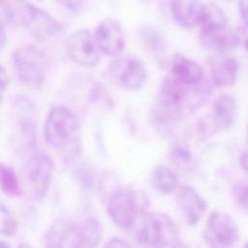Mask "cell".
Here are the masks:
<instances>
[{
    "label": "cell",
    "mask_w": 248,
    "mask_h": 248,
    "mask_svg": "<svg viewBox=\"0 0 248 248\" xmlns=\"http://www.w3.org/2000/svg\"><path fill=\"white\" fill-rule=\"evenodd\" d=\"M17 248H33L30 244H28V243H26V242H21L18 246H17Z\"/></svg>",
    "instance_id": "cell-35"
},
{
    "label": "cell",
    "mask_w": 248,
    "mask_h": 248,
    "mask_svg": "<svg viewBox=\"0 0 248 248\" xmlns=\"http://www.w3.org/2000/svg\"><path fill=\"white\" fill-rule=\"evenodd\" d=\"M146 198L131 187H123L113 191L107 203V213L111 222L121 231L127 232L135 228Z\"/></svg>",
    "instance_id": "cell-5"
},
{
    "label": "cell",
    "mask_w": 248,
    "mask_h": 248,
    "mask_svg": "<svg viewBox=\"0 0 248 248\" xmlns=\"http://www.w3.org/2000/svg\"><path fill=\"white\" fill-rule=\"evenodd\" d=\"M104 248H134V247L131 244H129L127 241L119 237H111L106 242Z\"/></svg>",
    "instance_id": "cell-27"
},
{
    "label": "cell",
    "mask_w": 248,
    "mask_h": 248,
    "mask_svg": "<svg viewBox=\"0 0 248 248\" xmlns=\"http://www.w3.org/2000/svg\"><path fill=\"white\" fill-rule=\"evenodd\" d=\"M68 56L77 64L93 68L100 62V53L94 34L86 29H80L68 36L65 42Z\"/></svg>",
    "instance_id": "cell-11"
},
{
    "label": "cell",
    "mask_w": 248,
    "mask_h": 248,
    "mask_svg": "<svg viewBox=\"0 0 248 248\" xmlns=\"http://www.w3.org/2000/svg\"><path fill=\"white\" fill-rule=\"evenodd\" d=\"M12 59L17 77L25 85L39 88L44 84L46 60L42 50L32 45L21 46L14 51Z\"/></svg>",
    "instance_id": "cell-7"
},
{
    "label": "cell",
    "mask_w": 248,
    "mask_h": 248,
    "mask_svg": "<svg viewBox=\"0 0 248 248\" xmlns=\"http://www.w3.org/2000/svg\"><path fill=\"white\" fill-rule=\"evenodd\" d=\"M103 236L99 220L92 216L59 217L46 232L45 248H98Z\"/></svg>",
    "instance_id": "cell-2"
},
{
    "label": "cell",
    "mask_w": 248,
    "mask_h": 248,
    "mask_svg": "<svg viewBox=\"0 0 248 248\" xmlns=\"http://www.w3.org/2000/svg\"><path fill=\"white\" fill-rule=\"evenodd\" d=\"M243 248H248V241H246V243L244 244V247Z\"/></svg>",
    "instance_id": "cell-37"
},
{
    "label": "cell",
    "mask_w": 248,
    "mask_h": 248,
    "mask_svg": "<svg viewBox=\"0 0 248 248\" xmlns=\"http://www.w3.org/2000/svg\"><path fill=\"white\" fill-rule=\"evenodd\" d=\"M140 36L146 51L158 61H162L167 51V41L162 33L152 27H143Z\"/></svg>",
    "instance_id": "cell-21"
},
{
    "label": "cell",
    "mask_w": 248,
    "mask_h": 248,
    "mask_svg": "<svg viewBox=\"0 0 248 248\" xmlns=\"http://www.w3.org/2000/svg\"><path fill=\"white\" fill-rule=\"evenodd\" d=\"M94 38L101 52L109 56L119 55L125 46L123 28L113 18L102 20L94 31Z\"/></svg>",
    "instance_id": "cell-12"
},
{
    "label": "cell",
    "mask_w": 248,
    "mask_h": 248,
    "mask_svg": "<svg viewBox=\"0 0 248 248\" xmlns=\"http://www.w3.org/2000/svg\"><path fill=\"white\" fill-rule=\"evenodd\" d=\"M135 239L144 248H168L180 240V232L168 214L149 212L140 222Z\"/></svg>",
    "instance_id": "cell-4"
},
{
    "label": "cell",
    "mask_w": 248,
    "mask_h": 248,
    "mask_svg": "<svg viewBox=\"0 0 248 248\" xmlns=\"http://www.w3.org/2000/svg\"><path fill=\"white\" fill-rule=\"evenodd\" d=\"M0 248H12V246H11V244L8 241L2 239L0 241Z\"/></svg>",
    "instance_id": "cell-33"
},
{
    "label": "cell",
    "mask_w": 248,
    "mask_h": 248,
    "mask_svg": "<svg viewBox=\"0 0 248 248\" xmlns=\"http://www.w3.org/2000/svg\"><path fill=\"white\" fill-rule=\"evenodd\" d=\"M143 1H151V0H143Z\"/></svg>",
    "instance_id": "cell-39"
},
{
    "label": "cell",
    "mask_w": 248,
    "mask_h": 248,
    "mask_svg": "<svg viewBox=\"0 0 248 248\" xmlns=\"http://www.w3.org/2000/svg\"><path fill=\"white\" fill-rule=\"evenodd\" d=\"M0 215H1V233L5 236L11 237L16 234L19 228V223L15 215L10 211L9 207L6 206L4 202L0 205Z\"/></svg>",
    "instance_id": "cell-26"
},
{
    "label": "cell",
    "mask_w": 248,
    "mask_h": 248,
    "mask_svg": "<svg viewBox=\"0 0 248 248\" xmlns=\"http://www.w3.org/2000/svg\"><path fill=\"white\" fill-rule=\"evenodd\" d=\"M16 144L27 153L36 148L37 127L32 118L23 117L16 124Z\"/></svg>",
    "instance_id": "cell-22"
},
{
    "label": "cell",
    "mask_w": 248,
    "mask_h": 248,
    "mask_svg": "<svg viewBox=\"0 0 248 248\" xmlns=\"http://www.w3.org/2000/svg\"><path fill=\"white\" fill-rule=\"evenodd\" d=\"M226 1H230V0H226Z\"/></svg>",
    "instance_id": "cell-40"
},
{
    "label": "cell",
    "mask_w": 248,
    "mask_h": 248,
    "mask_svg": "<svg viewBox=\"0 0 248 248\" xmlns=\"http://www.w3.org/2000/svg\"><path fill=\"white\" fill-rule=\"evenodd\" d=\"M171 76L186 85H197L204 80V72L202 66L182 55L175 54L170 62Z\"/></svg>",
    "instance_id": "cell-15"
},
{
    "label": "cell",
    "mask_w": 248,
    "mask_h": 248,
    "mask_svg": "<svg viewBox=\"0 0 248 248\" xmlns=\"http://www.w3.org/2000/svg\"><path fill=\"white\" fill-rule=\"evenodd\" d=\"M200 30H213L228 26V17L225 11L216 3H202L200 19Z\"/></svg>",
    "instance_id": "cell-20"
},
{
    "label": "cell",
    "mask_w": 248,
    "mask_h": 248,
    "mask_svg": "<svg viewBox=\"0 0 248 248\" xmlns=\"http://www.w3.org/2000/svg\"><path fill=\"white\" fill-rule=\"evenodd\" d=\"M107 72L115 85L130 91L140 89L147 79V71L142 61L131 55L120 56L111 61Z\"/></svg>",
    "instance_id": "cell-9"
},
{
    "label": "cell",
    "mask_w": 248,
    "mask_h": 248,
    "mask_svg": "<svg viewBox=\"0 0 248 248\" xmlns=\"http://www.w3.org/2000/svg\"><path fill=\"white\" fill-rule=\"evenodd\" d=\"M46 142L63 159L73 161L82 151L79 124L76 114L64 105L53 106L44 124Z\"/></svg>",
    "instance_id": "cell-3"
},
{
    "label": "cell",
    "mask_w": 248,
    "mask_h": 248,
    "mask_svg": "<svg viewBox=\"0 0 248 248\" xmlns=\"http://www.w3.org/2000/svg\"><path fill=\"white\" fill-rule=\"evenodd\" d=\"M238 12L243 24L248 29V0H238Z\"/></svg>",
    "instance_id": "cell-28"
},
{
    "label": "cell",
    "mask_w": 248,
    "mask_h": 248,
    "mask_svg": "<svg viewBox=\"0 0 248 248\" xmlns=\"http://www.w3.org/2000/svg\"><path fill=\"white\" fill-rule=\"evenodd\" d=\"M1 176V190L2 192L11 198H17L21 194V187L19 179L15 170L4 163L1 164L0 168Z\"/></svg>",
    "instance_id": "cell-23"
},
{
    "label": "cell",
    "mask_w": 248,
    "mask_h": 248,
    "mask_svg": "<svg viewBox=\"0 0 248 248\" xmlns=\"http://www.w3.org/2000/svg\"><path fill=\"white\" fill-rule=\"evenodd\" d=\"M247 138H248V130H247Z\"/></svg>",
    "instance_id": "cell-38"
},
{
    "label": "cell",
    "mask_w": 248,
    "mask_h": 248,
    "mask_svg": "<svg viewBox=\"0 0 248 248\" xmlns=\"http://www.w3.org/2000/svg\"><path fill=\"white\" fill-rule=\"evenodd\" d=\"M231 197L235 206L248 214V180L236 181L232 186Z\"/></svg>",
    "instance_id": "cell-25"
},
{
    "label": "cell",
    "mask_w": 248,
    "mask_h": 248,
    "mask_svg": "<svg viewBox=\"0 0 248 248\" xmlns=\"http://www.w3.org/2000/svg\"><path fill=\"white\" fill-rule=\"evenodd\" d=\"M152 184L157 192L170 195L178 190L179 178L176 171L167 165H158L152 171Z\"/></svg>",
    "instance_id": "cell-19"
},
{
    "label": "cell",
    "mask_w": 248,
    "mask_h": 248,
    "mask_svg": "<svg viewBox=\"0 0 248 248\" xmlns=\"http://www.w3.org/2000/svg\"><path fill=\"white\" fill-rule=\"evenodd\" d=\"M169 158L171 163L181 170H188L193 164V155L189 148L182 144L172 145L169 151Z\"/></svg>",
    "instance_id": "cell-24"
},
{
    "label": "cell",
    "mask_w": 248,
    "mask_h": 248,
    "mask_svg": "<svg viewBox=\"0 0 248 248\" xmlns=\"http://www.w3.org/2000/svg\"><path fill=\"white\" fill-rule=\"evenodd\" d=\"M177 207L188 226L200 223L207 209L205 199L190 185H183L176 191Z\"/></svg>",
    "instance_id": "cell-13"
},
{
    "label": "cell",
    "mask_w": 248,
    "mask_h": 248,
    "mask_svg": "<svg viewBox=\"0 0 248 248\" xmlns=\"http://www.w3.org/2000/svg\"><path fill=\"white\" fill-rule=\"evenodd\" d=\"M244 47H245V49H246V51H247V53H248V37H247L246 40L244 41Z\"/></svg>",
    "instance_id": "cell-36"
},
{
    "label": "cell",
    "mask_w": 248,
    "mask_h": 248,
    "mask_svg": "<svg viewBox=\"0 0 248 248\" xmlns=\"http://www.w3.org/2000/svg\"><path fill=\"white\" fill-rule=\"evenodd\" d=\"M205 79L197 85H186L171 75L165 78L159 87L157 107L153 112L155 125L164 131L171 129L175 122L187 113L199 109L210 96Z\"/></svg>",
    "instance_id": "cell-1"
},
{
    "label": "cell",
    "mask_w": 248,
    "mask_h": 248,
    "mask_svg": "<svg viewBox=\"0 0 248 248\" xmlns=\"http://www.w3.org/2000/svg\"><path fill=\"white\" fill-rule=\"evenodd\" d=\"M202 238L208 248H231L239 239V228L230 214L214 210L205 221Z\"/></svg>",
    "instance_id": "cell-8"
},
{
    "label": "cell",
    "mask_w": 248,
    "mask_h": 248,
    "mask_svg": "<svg viewBox=\"0 0 248 248\" xmlns=\"http://www.w3.org/2000/svg\"><path fill=\"white\" fill-rule=\"evenodd\" d=\"M202 3L200 0H170V9L175 22L185 29L199 25Z\"/></svg>",
    "instance_id": "cell-17"
},
{
    "label": "cell",
    "mask_w": 248,
    "mask_h": 248,
    "mask_svg": "<svg viewBox=\"0 0 248 248\" xmlns=\"http://www.w3.org/2000/svg\"><path fill=\"white\" fill-rule=\"evenodd\" d=\"M53 174L50 156L41 149L28 152L24 163V176L27 187L37 202H42L48 194Z\"/></svg>",
    "instance_id": "cell-6"
},
{
    "label": "cell",
    "mask_w": 248,
    "mask_h": 248,
    "mask_svg": "<svg viewBox=\"0 0 248 248\" xmlns=\"http://www.w3.org/2000/svg\"><path fill=\"white\" fill-rule=\"evenodd\" d=\"M3 18L13 26H20L31 34L41 25L46 12L27 0H1Z\"/></svg>",
    "instance_id": "cell-10"
},
{
    "label": "cell",
    "mask_w": 248,
    "mask_h": 248,
    "mask_svg": "<svg viewBox=\"0 0 248 248\" xmlns=\"http://www.w3.org/2000/svg\"><path fill=\"white\" fill-rule=\"evenodd\" d=\"M84 0H57V2L69 11H77L82 5Z\"/></svg>",
    "instance_id": "cell-29"
},
{
    "label": "cell",
    "mask_w": 248,
    "mask_h": 248,
    "mask_svg": "<svg viewBox=\"0 0 248 248\" xmlns=\"http://www.w3.org/2000/svg\"><path fill=\"white\" fill-rule=\"evenodd\" d=\"M237 110L236 100L230 94L219 95L212 105L209 118L217 133L230 128L234 122Z\"/></svg>",
    "instance_id": "cell-16"
},
{
    "label": "cell",
    "mask_w": 248,
    "mask_h": 248,
    "mask_svg": "<svg viewBox=\"0 0 248 248\" xmlns=\"http://www.w3.org/2000/svg\"><path fill=\"white\" fill-rule=\"evenodd\" d=\"M239 164L244 171L248 173V149L244 150L239 157Z\"/></svg>",
    "instance_id": "cell-31"
},
{
    "label": "cell",
    "mask_w": 248,
    "mask_h": 248,
    "mask_svg": "<svg viewBox=\"0 0 248 248\" xmlns=\"http://www.w3.org/2000/svg\"><path fill=\"white\" fill-rule=\"evenodd\" d=\"M7 85H8V75L6 74L5 68L2 65L1 66V73H0V91H1L2 98L4 96V93H5Z\"/></svg>",
    "instance_id": "cell-30"
},
{
    "label": "cell",
    "mask_w": 248,
    "mask_h": 248,
    "mask_svg": "<svg viewBox=\"0 0 248 248\" xmlns=\"http://www.w3.org/2000/svg\"><path fill=\"white\" fill-rule=\"evenodd\" d=\"M200 38L206 47L219 53L231 51L240 44L239 35L229 26L206 31L200 30Z\"/></svg>",
    "instance_id": "cell-14"
},
{
    "label": "cell",
    "mask_w": 248,
    "mask_h": 248,
    "mask_svg": "<svg viewBox=\"0 0 248 248\" xmlns=\"http://www.w3.org/2000/svg\"><path fill=\"white\" fill-rule=\"evenodd\" d=\"M168 248H188V246L186 244H184L181 240H179V241H177L176 243H174L173 245H171Z\"/></svg>",
    "instance_id": "cell-32"
},
{
    "label": "cell",
    "mask_w": 248,
    "mask_h": 248,
    "mask_svg": "<svg viewBox=\"0 0 248 248\" xmlns=\"http://www.w3.org/2000/svg\"><path fill=\"white\" fill-rule=\"evenodd\" d=\"M238 71L239 63L234 58L227 57L216 60L210 70L212 82L217 86H231L235 82Z\"/></svg>",
    "instance_id": "cell-18"
},
{
    "label": "cell",
    "mask_w": 248,
    "mask_h": 248,
    "mask_svg": "<svg viewBox=\"0 0 248 248\" xmlns=\"http://www.w3.org/2000/svg\"><path fill=\"white\" fill-rule=\"evenodd\" d=\"M5 40H6V37H5V30H4V26L2 25V32H1V46H2V48H3L4 46H5Z\"/></svg>",
    "instance_id": "cell-34"
}]
</instances>
